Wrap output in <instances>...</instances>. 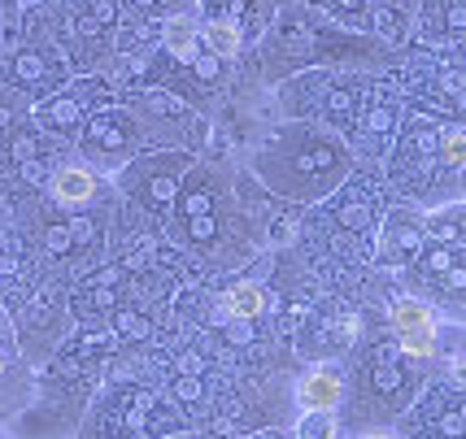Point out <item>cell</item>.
<instances>
[{
    "mask_svg": "<svg viewBox=\"0 0 466 439\" xmlns=\"http://www.w3.org/2000/svg\"><path fill=\"white\" fill-rule=\"evenodd\" d=\"M258 175L266 187L297 205H319L340 192L353 175V148L323 122H297L258 157Z\"/></svg>",
    "mask_w": 466,
    "mask_h": 439,
    "instance_id": "6da1fadb",
    "label": "cell"
},
{
    "mask_svg": "<svg viewBox=\"0 0 466 439\" xmlns=\"http://www.w3.org/2000/svg\"><path fill=\"white\" fill-rule=\"evenodd\" d=\"M410 274H414V283L431 287L436 296H445L449 304H458V300H466V248L427 235L419 257L410 261Z\"/></svg>",
    "mask_w": 466,
    "mask_h": 439,
    "instance_id": "7a4b0ae2",
    "label": "cell"
},
{
    "mask_svg": "<svg viewBox=\"0 0 466 439\" xmlns=\"http://www.w3.org/2000/svg\"><path fill=\"white\" fill-rule=\"evenodd\" d=\"M397 131H401V96H397V92H388V87H375L370 100L362 105L358 122H353L349 140H353V148H358L362 157L380 161V157L392 153Z\"/></svg>",
    "mask_w": 466,
    "mask_h": 439,
    "instance_id": "3957f363",
    "label": "cell"
},
{
    "mask_svg": "<svg viewBox=\"0 0 466 439\" xmlns=\"http://www.w3.org/2000/svg\"><path fill=\"white\" fill-rule=\"evenodd\" d=\"M370 92H375V83L362 79V75L358 79L353 75H345V79L323 75L319 92H314V105H319V118H323L327 131H336L340 140H349V131H353V122L362 114V105L370 100Z\"/></svg>",
    "mask_w": 466,
    "mask_h": 439,
    "instance_id": "277c9868",
    "label": "cell"
},
{
    "mask_svg": "<svg viewBox=\"0 0 466 439\" xmlns=\"http://www.w3.org/2000/svg\"><path fill=\"white\" fill-rule=\"evenodd\" d=\"M362 400L370 404H380V409H406V400L419 392V379L410 374L406 365H401V357H397V348L388 353V348H380L375 357L366 361L362 370Z\"/></svg>",
    "mask_w": 466,
    "mask_h": 439,
    "instance_id": "5b68a950",
    "label": "cell"
},
{
    "mask_svg": "<svg viewBox=\"0 0 466 439\" xmlns=\"http://www.w3.org/2000/svg\"><path fill=\"white\" fill-rule=\"evenodd\" d=\"M427 244V218L414 209H392L380 235V261L384 265H410Z\"/></svg>",
    "mask_w": 466,
    "mask_h": 439,
    "instance_id": "8992f818",
    "label": "cell"
},
{
    "mask_svg": "<svg viewBox=\"0 0 466 439\" xmlns=\"http://www.w3.org/2000/svg\"><path fill=\"white\" fill-rule=\"evenodd\" d=\"M345 396V379L331 370V365H319V370H309L301 383H297V404H301V414H314V409H336Z\"/></svg>",
    "mask_w": 466,
    "mask_h": 439,
    "instance_id": "52a82bcc",
    "label": "cell"
},
{
    "mask_svg": "<svg viewBox=\"0 0 466 439\" xmlns=\"http://www.w3.org/2000/svg\"><path fill=\"white\" fill-rule=\"evenodd\" d=\"M92 196H96V175H92L87 165H61L57 175H53V200H57V205L79 209V205H87Z\"/></svg>",
    "mask_w": 466,
    "mask_h": 439,
    "instance_id": "ba28073f",
    "label": "cell"
},
{
    "mask_svg": "<svg viewBox=\"0 0 466 439\" xmlns=\"http://www.w3.org/2000/svg\"><path fill=\"white\" fill-rule=\"evenodd\" d=\"M431 22L436 40H458L466 31V0H431L423 9V26Z\"/></svg>",
    "mask_w": 466,
    "mask_h": 439,
    "instance_id": "9c48e42d",
    "label": "cell"
},
{
    "mask_svg": "<svg viewBox=\"0 0 466 439\" xmlns=\"http://www.w3.org/2000/svg\"><path fill=\"white\" fill-rule=\"evenodd\" d=\"M427 235H436V240H449L466 248V200L458 205H445V209H427Z\"/></svg>",
    "mask_w": 466,
    "mask_h": 439,
    "instance_id": "30bf717a",
    "label": "cell"
},
{
    "mask_svg": "<svg viewBox=\"0 0 466 439\" xmlns=\"http://www.w3.org/2000/svg\"><path fill=\"white\" fill-rule=\"evenodd\" d=\"M266 309V292L258 283H236V287H227L223 292V314L236 322H253L258 314Z\"/></svg>",
    "mask_w": 466,
    "mask_h": 439,
    "instance_id": "8fae6325",
    "label": "cell"
},
{
    "mask_svg": "<svg viewBox=\"0 0 466 439\" xmlns=\"http://www.w3.org/2000/svg\"><path fill=\"white\" fill-rule=\"evenodd\" d=\"M392 326H397V335H406V331H436V309L427 304V300H414V296H401L392 300Z\"/></svg>",
    "mask_w": 466,
    "mask_h": 439,
    "instance_id": "7c38bea8",
    "label": "cell"
},
{
    "mask_svg": "<svg viewBox=\"0 0 466 439\" xmlns=\"http://www.w3.org/2000/svg\"><path fill=\"white\" fill-rule=\"evenodd\" d=\"M205 48H209L218 61L236 57V53H240V22L236 18H214L209 26H205Z\"/></svg>",
    "mask_w": 466,
    "mask_h": 439,
    "instance_id": "4fadbf2b",
    "label": "cell"
},
{
    "mask_svg": "<svg viewBox=\"0 0 466 439\" xmlns=\"http://www.w3.org/2000/svg\"><path fill=\"white\" fill-rule=\"evenodd\" d=\"M166 48H170V53H175L179 61H187V65H192V61L201 57V40H197V26H192L187 18H175L170 26H166Z\"/></svg>",
    "mask_w": 466,
    "mask_h": 439,
    "instance_id": "5bb4252c",
    "label": "cell"
},
{
    "mask_svg": "<svg viewBox=\"0 0 466 439\" xmlns=\"http://www.w3.org/2000/svg\"><path fill=\"white\" fill-rule=\"evenodd\" d=\"M370 218H375V205H370L366 192H349V196L340 200V209H336V222H340L345 231H366Z\"/></svg>",
    "mask_w": 466,
    "mask_h": 439,
    "instance_id": "9a60e30c",
    "label": "cell"
},
{
    "mask_svg": "<svg viewBox=\"0 0 466 439\" xmlns=\"http://www.w3.org/2000/svg\"><path fill=\"white\" fill-rule=\"evenodd\" d=\"M340 426H336V409H314L297 422V439H336Z\"/></svg>",
    "mask_w": 466,
    "mask_h": 439,
    "instance_id": "2e32d148",
    "label": "cell"
},
{
    "mask_svg": "<svg viewBox=\"0 0 466 439\" xmlns=\"http://www.w3.org/2000/svg\"><path fill=\"white\" fill-rule=\"evenodd\" d=\"M441 161L445 170H466V131H441Z\"/></svg>",
    "mask_w": 466,
    "mask_h": 439,
    "instance_id": "e0dca14e",
    "label": "cell"
},
{
    "mask_svg": "<svg viewBox=\"0 0 466 439\" xmlns=\"http://www.w3.org/2000/svg\"><path fill=\"white\" fill-rule=\"evenodd\" d=\"M397 353H406V357H431L436 353V331H406V335H397Z\"/></svg>",
    "mask_w": 466,
    "mask_h": 439,
    "instance_id": "ac0fdd59",
    "label": "cell"
},
{
    "mask_svg": "<svg viewBox=\"0 0 466 439\" xmlns=\"http://www.w3.org/2000/svg\"><path fill=\"white\" fill-rule=\"evenodd\" d=\"M441 92L449 96V105L466 109V65H449L445 75H441Z\"/></svg>",
    "mask_w": 466,
    "mask_h": 439,
    "instance_id": "d6986e66",
    "label": "cell"
},
{
    "mask_svg": "<svg viewBox=\"0 0 466 439\" xmlns=\"http://www.w3.org/2000/svg\"><path fill=\"white\" fill-rule=\"evenodd\" d=\"M380 35H384V40H392V44L406 40V35H410L406 14H401V9H380Z\"/></svg>",
    "mask_w": 466,
    "mask_h": 439,
    "instance_id": "ffe728a7",
    "label": "cell"
},
{
    "mask_svg": "<svg viewBox=\"0 0 466 439\" xmlns=\"http://www.w3.org/2000/svg\"><path fill=\"white\" fill-rule=\"evenodd\" d=\"M449 383H453L458 392H466V357H458L453 365H449Z\"/></svg>",
    "mask_w": 466,
    "mask_h": 439,
    "instance_id": "44dd1931",
    "label": "cell"
},
{
    "mask_svg": "<svg viewBox=\"0 0 466 439\" xmlns=\"http://www.w3.org/2000/svg\"><path fill=\"white\" fill-rule=\"evenodd\" d=\"M358 439H397V435H392V431H362Z\"/></svg>",
    "mask_w": 466,
    "mask_h": 439,
    "instance_id": "7402d4cb",
    "label": "cell"
},
{
    "mask_svg": "<svg viewBox=\"0 0 466 439\" xmlns=\"http://www.w3.org/2000/svg\"><path fill=\"white\" fill-rule=\"evenodd\" d=\"M314 5H327V0H314Z\"/></svg>",
    "mask_w": 466,
    "mask_h": 439,
    "instance_id": "603a6c76",
    "label": "cell"
},
{
    "mask_svg": "<svg viewBox=\"0 0 466 439\" xmlns=\"http://www.w3.org/2000/svg\"><path fill=\"white\" fill-rule=\"evenodd\" d=\"M0 370H5V361H0Z\"/></svg>",
    "mask_w": 466,
    "mask_h": 439,
    "instance_id": "cb8c5ba5",
    "label": "cell"
}]
</instances>
